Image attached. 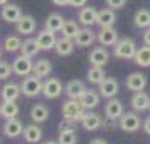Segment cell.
I'll use <instances>...</instances> for the list:
<instances>
[{
	"label": "cell",
	"instance_id": "obj_1",
	"mask_svg": "<svg viewBox=\"0 0 150 144\" xmlns=\"http://www.w3.org/2000/svg\"><path fill=\"white\" fill-rule=\"evenodd\" d=\"M135 52H137V45H135L134 39H129V37L118 39L117 44L113 45V55L117 59H123V60L134 59Z\"/></svg>",
	"mask_w": 150,
	"mask_h": 144
},
{
	"label": "cell",
	"instance_id": "obj_2",
	"mask_svg": "<svg viewBox=\"0 0 150 144\" xmlns=\"http://www.w3.org/2000/svg\"><path fill=\"white\" fill-rule=\"evenodd\" d=\"M62 114H64V119H69V121H82V117L85 116V109L82 107L80 101L77 99H69L67 102H64L62 106Z\"/></svg>",
	"mask_w": 150,
	"mask_h": 144
},
{
	"label": "cell",
	"instance_id": "obj_3",
	"mask_svg": "<svg viewBox=\"0 0 150 144\" xmlns=\"http://www.w3.org/2000/svg\"><path fill=\"white\" fill-rule=\"evenodd\" d=\"M42 85H43V82L40 80V77H37V75H27L25 79L22 80L20 91L25 97H37L42 92Z\"/></svg>",
	"mask_w": 150,
	"mask_h": 144
},
{
	"label": "cell",
	"instance_id": "obj_4",
	"mask_svg": "<svg viewBox=\"0 0 150 144\" xmlns=\"http://www.w3.org/2000/svg\"><path fill=\"white\" fill-rule=\"evenodd\" d=\"M12 70L13 74L20 75V77H27V75L32 74L33 70V60L32 57H27V55H17L13 62H12Z\"/></svg>",
	"mask_w": 150,
	"mask_h": 144
},
{
	"label": "cell",
	"instance_id": "obj_5",
	"mask_svg": "<svg viewBox=\"0 0 150 144\" xmlns=\"http://www.w3.org/2000/svg\"><path fill=\"white\" fill-rule=\"evenodd\" d=\"M140 117L137 116V112H123L122 116H120V119H118V126H120V129L122 131H125V133H135V131H139L140 129Z\"/></svg>",
	"mask_w": 150,
	"mask_h": 144
},
{
	"label": "cell",
	"instance_id": "obj_6",
	"mask_svg": "<svg viewBox=\"0 0 150 144\" xmlns=\"http://www.w3.org/2000/svg\"><path fill=\"white\" fill-rule=\"evenodd\" d=\"M64 87H62V82H60L57 77H48L42 85V94L47 99H57V97L62 94Z\"/></svg>",
	"mask_w": 150,
	"mask_h": 144
},
{
	"label": "cell",
	"instance_id": "obj_7",
	"mask_svg": "<svg viewBox=\"0 0 150 144\" xmlns=\"http://www.w3.org/2000/svg\"><path fill=\"white\" fill-rule=\"evenodd\" d=\"M23 15L22 14V9L17 4H5L0 10V17L2 20L7 22V24H17L20 20V17Z\"/></svg>",
	"mask_w": 150,
	"mask_h": 144
},
{
	"label": "cell",
	"instance_id": "obj_8",
	"mask_svg": "<svg viewBox=\"0 0 150 144\" xmlns=\"http://www.w3.org/2000/svg\"><path fill=\"white\" fill-rule=\"evenodd\" d=\"M97 40L103 47H113L118 40V34L113 27H102L97 34Z\"/></svg>",
	"mask_w": 150,
	"mask_h": 144
},
{
	"label": "cell",
	"instance_id": "obj_9",
	"mask_svg": "<svg viewBox=\"0 0 150 144\" xmlns=\"http://www.w3.org/2000/svg\"><path fill=\"white\" fill-rule=\"evenodd\" d=\"M35 39H37V44H38V47H40V50H52L55 47V44H57L55 32H50L47 29L40 30Z\"/></svg>",
	"mask_w": 150,
	"mask_h": 144
},
{
	"label": "cell",
	"instance_id": "obj_10",
	"mask_svg": "<svg viewBox=\"0 0 150 144\" xmlns=\"http://www.w3.org/2000/svg\"><path fill=\"white\" fill-rule=\"evenodd\" d=\"M95 40H97V34L92 30L90 27H82L80 30H79V34H77L75 39H74L75 45H79V47H88V45H92Z\"/></svg>",
	"mask_w": 150,
	"mask_h": 144
},
{
	"label": "cell",
	"instance_id": "obj_11",
	"mask_svg": "<svg viewBox=\"0 0 150 144\" xmlns=\"http://www.w3.org/2000/svg\"><path fill=\"white\" fill-rule=\"evenodd\" d=\"M117 92H118V80L113 79V77H105V80L98 85V94L102 97H105V99L115 97Z\"/></svg>",
	"mask_w": 150,
	"mask_h": 144
},
{
	"label": "cell",
	"instance_id": "obj_12",
	"mask_svg": "<svg viewBox=\"0 0 150 144\" xmlns=\"http://www.w3.org/2000/svg\"><path fill=\"white\" fill-rule=\"evenodd\" d=\"M97 10L95 7H90V5H85L82 7L80 12H79V24H82L83 27H92L97 24Z\"/></svg>",
	"mask_w": 150,
	"mask_h": 144
},
{
	"label": "cell",
	"instance_id": "obj_13",
	"mask_svg": "<svg viewBox=\"0 0 150 144\" xmlns=\"http://www.w3.org/2000/svg\"><path fill=\"white\" fill-rule=\"evenodd\" d=\"M64 89H65V94H67L70 99H77V101H79V99L83 96V92L87 91L85 84H83L82 80H79V79L69 80V82H67V85H65Z\"/></svg>",
	"mask_w": 150,
	"mask_h": 144
},
{
	"label": "cell",
	"instance_id": "obj_14",
	"mask_svg": "<svg viewBox=\"0 0 150 144\" xmlns=\"http://www.w3.org/2000/svg\"><path fill=\"white\" fill-rule=\"evenodd\" d=\"M125 85H127V89H130V91H134V92L144 91L145 85H147V77L142 72H132L127 77V80H125Z\"/></svg>",
	"mask_w": 150,
	"mask_h": 144
},
{
	"label": "cell",
	"instance_id": "obj_15",
	"mask_svg": "<svg viewBox=\"0 0 150 144\" xmlns=\"http://www.w3.org/2000/svg\"><path fill=\"white\" fill-rule=\"evenodd\" d=\"M17 27V32L22 34V35H32L37 29V22L32 15H22L20 20L15 24Z\"/></svg>",
	"mask_w": 150,
	"mask_h": 144
},
{
	"label": "cell",
	"instance_id": "obj_16",
	"mask_svg": "<svg viewBox=\"0 0 150 144\" xmlns=\"http://www.w3.org/2000/svg\"><path fill=\"white\" fill-rule=\"evenodd\" d=\"M123 114V104L118 99H108V102L105 104V116L108 121H117L120 119V116Z\"/></svg>",
	"mask_w": 150,
	"mask_h": 144
},
{
	"label": "cell",
	"instance_id": "obj_17",
	"mask_svg": "<svg viewBox=\"0 0 150 144\" xmlns=\"http://www.w3.org/2000/svg\"><path fill=\"white\" fill-rule=\"evenodd\" d=\"M108 52L107 49H103V45H100V47H95L92 49L90 54H88V62H90L92 65H98V67H103V65L108 62Z\"/></svg>",
	"mask_w": 150,
	"mask_h": 144
},
{
	"label": "cell",
	"instance_id": "obj_18",
	"mask_svg": "<svg viewBox=\"0 0 150 144\" xmlns=\"http://www.w3.org/2000/svg\"><path fill=\"white\" fill-rule=\"evenodd\" d=\"M130 104H132V107H134V111L144 112V111H147L149 106H150V96L145 91H139V92H135L134 96H132Z\"/></svg>",
	"mask_w": 150,
	"mask_h": 144
},
{
	"label": "cell",
	"instance_id": "obj_19",
	"mask_svg": "<svg viewBox=\"0 0 150 144\" xmlns=\"http://www.w3.org/2000/svg\"><path fill=\"white\" fill-rule=\"evenodd\" d=\"M115 20H117V15H115V10L113 9H102V10H98L97 14V25L100 27H113L115 25Z\"/></svg>",
	"mask_w": 150,
	"mask_h": 144
},
{
	"label": "cell",
	"instance_id": "obj_20",
	"mask_svg": "<svg viewBox=\"0 0 150 144\" xmlns=\"http://www.w3.org/2000/svg\"><path fill=\"white\" fill-rule=\"evenodd\" d=\"M4 133H5L7 138H18L22 133H23V126L17 117L13 119H5V124H4Z\"/></svg>",
	"mask_w": 150,
	"mask_h": 144
},
{
	"label": "cell",
	"instance_id": "obj_21",
	"mask_svg": "<svg viewBox=\"0 0 150 144\" xmlns=\"http://www.w3.org/2000/svg\"><path fill=\"white\" fill-rule=\"evenodd\" d=\"M55 52L57 55H62V57H67L75 50V42L72 39H67V37H60L57 39V44H55Z\"/></svg>",
	"mask_w": 150,
	"mask_h": 144
},
{
	"label": "cell",
	"instance_id": "obj_22",
	"mask_svg": "<svg viewBox=\"0 0 150 144\" xmlns=\"http://www.w3.org/2000/svg\"><path fill=\"white\" fill-rule=\"evenodd\" d=\"M22 91H20V85L13 84V82H8L2 87V92H0V97L2 101H17L20 97Z\"/></svg>",
	"mask_w": 150,
	"mask_h": 144
},
{
	"label": "cell",
	"instance_id": "obj_23",
	"mask_svg": "<svg viewBox=\"0 0 150 144\" xmlns=\"http://www.w3.org/2000/svg\"><path fill=\"white\" fill-rule=\"evenodd\" d=\"M82 126L85 131H97V129L102 126V119L97 112H85V116L82 117Z\"/></svg>",
	"mask_w": 150,
	"mask_h": 144
},
{
	"label": "cell",
	"instance_id": "obj_24",
	"mask_svg": "<svg viewBox=\"0 0 150 144\" xmlns=\"http://www.w3.org/2000/svg\"><path fill=\"white\" fill-rule=\"evenodd\" d=\"M80 101V104H82V107L83 109H95L97 106H98V102H100V94L98 92H95V91H88L87 89L85 92H83V96L79 99Z\"/></svg>",
	"mask_w": 150,
	"mask_h": 144
},
{
	"label": "cell",
	"instance_id": "obj_25",
	"mask_svg": "<svg viewBox=\"0 0 150 144\" xmlns=\"http://www.w3.org/2000/svg\"><path fill=\"white\" fill-rule=\"evenodd\" d=\"M22 134H23V139L30 144H35L42 139V129L38 128L37 124H28V126H25Z\"/></svg>",
	"mask_w": 150,
	"mask_h": 144
},
{
	"label": "cell",
	"instance_id": "obj_26",
	"mask_svg": "<svg viewBox=\"0 0 150 144\" xmlns=\"http://www.w3.org/2000/svg\"><path fill=\"white\" fill-rule=\"evenodd\" d=\"M135 64L140 65V67H150V45H142V47H137V52L134 55Z\"/></svg>",
	"mask_w": 150,
	"mask_h": 144
},
{
	"label": "cell",
	"instance_id": "obj_27",
	"mask_svg": "<svg viewBox=\"0 0 150 144\" xmlns=\"http://www.w3.org/2000/svg\"><path fill=\"white\" fill-rule=\"evenodd\" d=\"M18 106L15 101H4L0 106V116L4 119H13L18 116Z\"/></svg>",
	"mask_w": 150,
	"mask_h": 144
},
{
	"label": "cell",
	"instance_id": "obj_28",
	"mask_svg": "<svg viewBox=\"0 0 150 144\" xmlns=\"http://www.w3.org/2000/svg\"><path fill=\"white\" fill-rule=\"evenodd\" d=\"M48 109L43 104H35V106L30 109V117H32V121L35 124H42V123H45L48 119Z\"/></svg>",
	"mask_w": 150,
	"mask_h": 144
},
{
	"label": "cell",
	"instance_id": "obj_29",
	"mask_svg": "<svg viewBox=\"0 0 150 144\" xmlns=\"http://www.w3.org/2000/svg\"><path fill=\"white\" fill-rule=\"evenodd\" d=\"M50 72H52V64H50V60L47 59H38L35 64H33V70L32 74L37 75V77H48L50 75Z\"/></svg>",
	"mask_w": 150,
	"mask_h": 144
},
{
	"label": "cell",
	"instance_id": "obj_30",
	"mask_svg": "<svg viewBox=\"0 0 150 144\" xmlns=\"http://www.w3.org/2000/svg\"><path fill=\"white\" fill-rule=\"evenodd\" d=\"M134 24L137 29H149L150 27V10L149 9H139L134 15Z\"/></svg>",
	"mask_w": 150,
	"mask_h": 144
},
{
	"label": "cell",
	"instance_id": "obj_31",
	"mask_svg": "<svg viewBox=\"0 0 150 144\" xmlns=\"http://www.w3.org/2000/svg\"><path fill=\"white\" fill-rule=\"evenodd\" d=\"M105 77H107V74H105L103 67H98V65H92L90 69H88V72H87L88 82L90 84H95V85H100L105 80Z\"/></svg>",
	"mask_w": 150,
	"mask_h": 144
},
{
	"label": "cell",
	"instance_id": "obj_32",
	"mask_svg": "<svg viewBox=\"0 0 150 144\" xmlns=\"http://www.w3.org/2000/svg\"><path fill=\"white\" fill-rule=\"evenodd\" d=\"M65 19L60 14H50L47 17V20H45V29L50 30V32H60L62 30V25H64Z\"/></svg>",
	"mask_w": 150,
	"mask_h": 144
},
{
	"label": "cell",
	"instance_id": "obj_33",
	"mask_svg": "<svg viewBox=\"0 0 150 144\" xmlns=\"http://www.w3.org/2000/svg\"><path fill=\"white\" fill-rule=\"evenodd\" d=\"M20 52H22V55H27V57H32L33 59V57L40 52L37 39H27V40H23L22 45H20Z\"/></svg>",
	"mask_w": 150,
	"mask_h": 144
},
{
	"label": "cell",
	"instance_id": "obj_34",
	"mask_svg": "<svg viewBox=\"0 0 150 144\" xmlns=\"http://www.w3.org/2000/svg\"><path fill=\"white\" fill-rule=\"evenodd\" d=\"M79 30H80V25H79V22H75V20H65L64 22V25H62V35L64 37H67V39H72L74 40L75 39V35L79 34Z\"/></svg>",
	"mask_w": 150,
	"mask_h": 144
},
{
	"label": "cell",
	"instance_id": "obj_35",
	"mask_svg": "<svg viewBox=\"0 0 150 144\" xmlns=\"http://www.w3.org/2000/svg\"><path fill=\"white\" fill-rule=\"evenodd\" d=\"M20 45H22V40L18 35H8L4 40V49H5L7 52H17V50H20Z\"/></svg>",
	"mask_w": 150,
	"mask_h": 144
},
{
	"label": "cell",
	"instance_id": "obj_36",
	"mask_svg": "<svg viewBox=\"0 0 150 144\" xmlns=\"http://www.w3.org/2000/svg\"><path fill=\"white\" fill-rule=\"evenodd\" d=\"M57 143L59 144H75L77 143V136H75L74 131H60Z\"/></svg>",
	"mask_w": 150,
	"mask_h": 144
},
{
	"label": "cell",
	"instance_id": "obj_37",
	"mask_svg": "<svg viewBox=\"0 0 150 144\" xmlns=\"http://www.w3.org/2000/svg\"><path fill=\"white\" fill-rule=\"evenodd\" d=\"M12 74H13L12 64H8V62H5V60H0V80L8 79Z\"/></svg>",
	"mask_w": 150,
	"mask_h": 144
},
{
	"label": "cell",
	"instance_id": "obj_38",
	"mask_svg": "<svg viewBox=\"0 0 150 144\" xmlns=\"http://www.w3.org/2000/svg\"><path fill=\"white\" fill-rule=\"evenodd\" d=\"M105 4H107L108 9H113V10H117V9H123V7H125L127 0H105Z\"/></svg>",
	"mask_w": 150,
	"mask_h": 144
},
{
	"label": "cell",
	"instance_id": "obj_39",
	"mask_svg": "<svg viewBox=\"0 0 150 144\" xmlns=\"http://www.w3.org/2000/svg\"><path fill=\"white\" fill-rule=\"evenodd\" d=\"M69 5L70 7H75V9H82V7L87 5V0H70Z\"/></svg>",
	"mask_w": 150,
	"mask_h": 144
},
{
	"label": "cell",
	"instance_id": "obj_40",
	"mask_svg": "<svg viewBox=\"0 0 150 144\" xmlns=\"http://www.w3.org/2000/svg\"><path fill=\"white\" fill-rule=\"evenodd\" d=\"M142 39H144V44H145V45H150V27L144 30V35H142Z\"/></svg>",
	"mask_w": 150,
	"mask_h": 144
},
{
	"label": "cell",
	"instance_id": "obj_41",
	"mask_svg": "<svg viewBox=\"0 0 150 144\" xmlns=\"http://www.w3.org/2000/svg\"><path fill=\"white\" fill-rule=\"evenodd\" d=\"M52 2H54L57 7H65V5H69L70 0H52Z\"/></svg>",
	"mask_w": 150,
	"mask_h": 144
},
{
	"label": "cell",
	"instance_id": "obj_42",
	"mask_svg": "<svg viewBox=\"0 0 150 144\" xmlns=\"http://www.w3.org/2000/svg\"><path fill=\"white\" fill-rule=\"evenodd\" d=\"M144 131L147 134H150V117L145 119V123H144Z\"/></svg>",
	"mask_w": 150,
	"mask_h": 144
},
{
	"label": "cell",
	"instance_id": "obj_43",
	"mask_svg": "<svg viewBox=\"0 0 150 144\" xmlns=\"http://www.w3.org/2000/svg\"><path fill=\"white\" fill-rule=\"evenodd\" d=\"M90 144H108V143H107V141H103V139H98V138H97V139H92Z\"/></svg>",
	"mask_w": 150,
	"mask_h": 144
},
{
	"label": "cell",
	"instance_id": "obj_44",
	"mask_svg": "<svg viewBox=\"0 0 150 144\" xmlns=\"http://www.w3.org/2000/svg\"><path fill=\"white\" fill-rule=\"evenodd\" d=\"M5 4H8V0H0V7H4Z\"/></svg>",
	"mask_w": 150,
	"mask_h": 144
},
{
	"label": "cell",
	"instance_id": "obj_45",
	"mask_svg": "<svg viewBox=\"0 0 150 144\" xmlns=\"http://www.w3.org/2000/svg\"><path fill=\"white\" fill-rule=\"evenodd\" d=\"M45 144H59V143H57V141H47Z\"/></svg>",
	"mask_w": 150,
	"mask_h": 144
},
{
	"label": "cell",
	"instance_id": "obj_46",
	"mask_svg": "<svg viewBox=\"0 0 150 144\" xmlns=\"http://www.w3.org/2000/svg\"><path fill=\"white\" fill-rule=\"evenodd\" d=\"M0 59H2V47H0Z\"/></svg>",
	"mask_w": 150,
	"mask_h": 144
},
{
	"label": "cell",
	"instance_id": "obj_47",
	"mask_svg": "<svg viewBox=\"0 0 150 144\" xmlns=\"http://www.w3.org/2000/svg\"><path fill=\"white\" fill-rule=\"evenodd\" d=\"M149 111H150V106H149Z\"/></svg>",
	"mask_w": 150,
	"mask_h": 144
}]
</instances>
